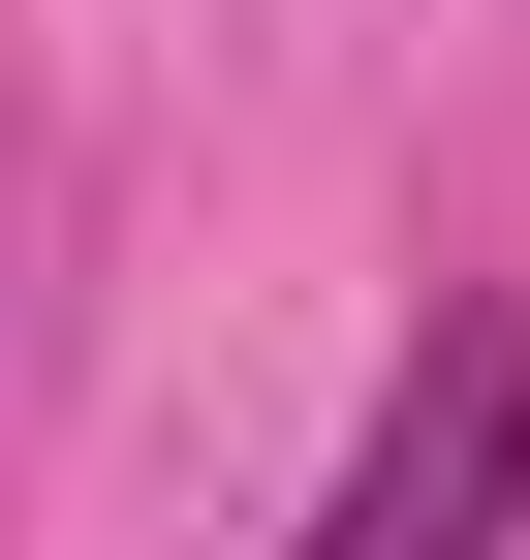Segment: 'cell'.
<instances>
[{
	"label": "cell",
	"mask_w": 530,
	"mask_h": 560,
	"mask_svg": "<svg viewBox=\"0 0 530 560\" xmlns=\"http://www.w3.org/2000/svg\"><path fill=\"white\" fill-rule=\"evenodd\" d=\"M530 529V312H437L406 405L344 436V499H312V560H499Z\"/></svg>",
	"instance_id": "6da1fadb"
}]
</instances>
